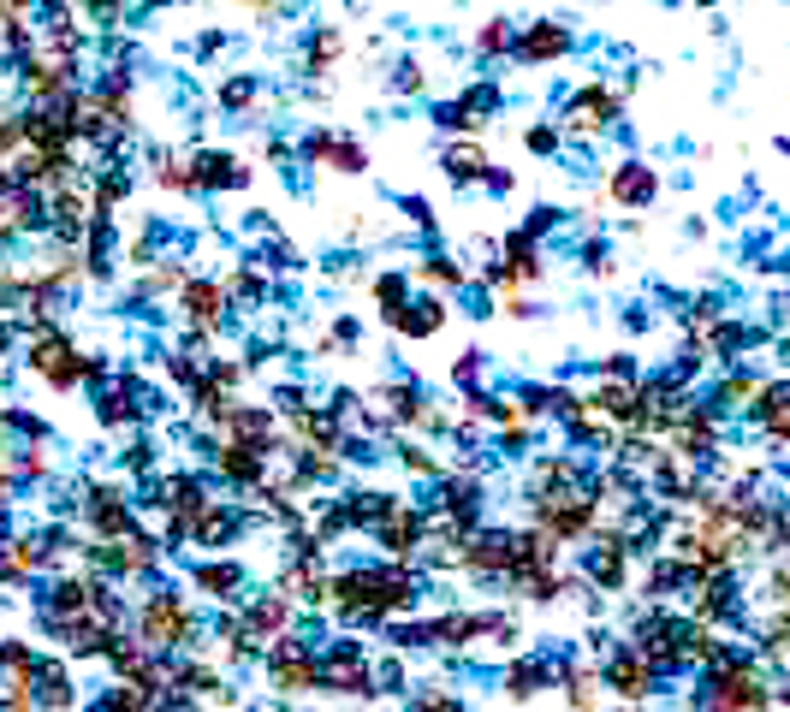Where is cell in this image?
I'll return each instance as SVG.
<instances>
[{
    "label": "cell",
    "instance_id": "6da1fadb",
    "mask_svg": "<svg viewBox=\"0 0 790 712\" xmlns=\"http://www.w3.org/2000/svg\"><path fill=\"white\" fill-rule=\"evenodd\" d=\"M24 369L37 374L48 392H78V387H90V380H108V362H101V357H83L78 344L66 339V327H54V321L30 327Z\"/></svg>",
    "mask_w": 790,
    "mask_h": 712
},
{
    "label": "cell",
    "instance_id": "7a4b0ae2",
    "mask_svg": "<svg viewBox=\"0 0 790 712\" xmlns=\"http://www.w3.org/2000/svg\"><path fill=\"white\" fill-rule=\"evenodd\" d=\"M529 523L547 529L559 546H582L600 534V488H547L529 493Z\"/></svg>",
    "mask_w": 790,
    "mask_h": 712
},
{
    "label": "cell",
    "instance_id": "3957f363",
    "mask_svg": "<svg viewBox=\"0 0 790 712\" xmlns=\"http://www.w3.org/2000/svg\"><path fill=\"white\" fill-rule=\"evenodd\" d=\"M137 641H143L149 653H179L184 641L197 635V612H191V600L173 594V588H161V594H143L137 600Z\"/></svg>",
    "mask_w": 790,
    "mask_h": 712
},
{
    "label": "cell",
    "instance_id": "277c9868",
    "mask_svg": "<svg viewBox=\"0 0 790 712\" xmlns=\"http://www.w3.org/2000/svg\"><path fill=\"white\" fill-rule=\"evenodd\" d=\"M268 683L280 701L316 694L321 689V648H309L303 635H273L268 641Z\"/></svg>",
    "mask_w": 790,
    "mask_h": 712
},
{
    "label": "cell",
    "instance_id": "5b68a950",
    "mask_svg": "<svg viewBox=\"0 0 790 712\" xmlns=\"http://www.w3.org/2000/svg\"><path fill=\"white\" fill-rule=\"evenodd\" d=\"M701 706H731V712H749V706H772V689L767 676L749 665V659H713L708 665V683H701Z\"/></svg>",
    "mask_w": 790,
    "mask_h": 712
},
{
    "label": "cell",
    "instance_id": "8992f818",
    "mask_svg": "<svg viewBox=\"0 0 790 712\" xmlns=\"http://www.w3.org/2000/svg\"><path fill=\"white\" fill-rule=\"evenodd\" d=\"M321 689L328 694H346V701H374V659L363 641H333L328 653H321Z\"/></svg>",
    "mask_w": 790,
    "mask_h": 712
},
{
    "label": "cell",
    "instance_id": "52a82bcc",
    "mask_svg": "<svg viewBox=\"0 0 790 712\" xmlns=\"http://www.w3.org/2000/svg\"><path fill=\"white\" fill-rule=\"evenodd\" d=\"M600 676H607V694H618V701H648V694L660 689V665L637 648V641H630V648H607Z\"/></svg>",
    "mask_w": 790,
    "mask_h": 712
},
{
    "label": "cell",
    "instance_id": "ba28073f",
    "mask_svg": "<svg viewBox=\"0 0 790 712\" xmlns=\"http://www.w3.org/2000/svg\"><path fill=\"white\" fill-rule=\"evenodd\" d=\"M618 113H624V96H618L612 83H582V90L564 101L559 126H564V137H600Z\"/></svg>",
    "mask_w": 790,
    "mask_h": 712
},
{
    "label": "cell",
    "instance_id": "9c48e42d",
    "mask_svg": "<svg viewBox=\"0 0 790 712\" xmlns=\"http://www.w3.org/2000/svg\"><path fill=\"white\" fill-rule=\"evenodd\" d=\"M48 635L60 641V653H66V659H108V648L119 641V623H108L101 612H83V618L48 623Z\"/></svg>",
    "mask_w": 790,
    "mask_h": 712
},
{
    "label": "cell",
    "instance_id": "30bf717a",
    "mask_svg": "<svg viewBox=\"0 0 790 712\" xmlns=\"http://www.w3.org/2000/svg\"><path fill=\"white\" fill-rule=\"evenodd\" d=\"M83 523H90V541H119V534L137 529V511L119 488H90L83 493Z\"/></svg>",
    "mask_w": 790,
    "mask_h": 712
},
{
    "label": "cell",
    "instance_id": "8fae6325",
    "mask_svg": "<svg viewBox=\"0 0 790 712\" xmlns=\"http://www.w3.org/2000/svg\"><path fill=\"white\" fill-rule=\"evenodd\" d=\"M227 280H191L184 273V285H179V309H184V321L197 327V333H209L214 339V327L227 321Z\"/></svg>",
    "mask_w": 790,
    "mask_h": 712
},
{
    "label": "cell",
    "instance_id": "7c38bea8",
    "mask_svg": "<svg viewBox=\"0 0 790 712\" xmlns=\"http://www.w3.org/2000/svg\"><path fill=\"white\" fill-rule=\"evenodd\" d=\"M374 541H381L392 559H410V552H422L428 546V517L410 505V499H399L381 523H374Z\"/></svg>",
    "mask_w": 790,
    "mask_h": 712
},
{
    "label": "cell",
    "instance_id": "4fadbf2b",
    "mask_svg": "<svg viewBox=\"0 0 790 712\" xmlns=\"http://www.w3.org/2000/svg\"><path fill=\"white\" fill-rule=\"evenodd\" d=\"M214 469L232 481V488H268V445H250V440H220L214 445Z\"/></svg>",
    "mask_w": 790,
    "mask_h": 712
},
{
    "label": "cell",
    "instance_id": "5bb4252c",
    "mask_svg": "<svg viewBox=\"0 0 790 712\" xmlns=\"http://www.w3.org/2000/svg\"><path fill=\"white\" fill-rule=\"evenodd\" d=\"M458 570H470V576H511V534L506 529H482V534H463V559Z\"/></svg>",
    "mask_w": 790,
    "mask_h": 712
},
{
    "label": "cell",
    "instance_id": "9a60e30c",
    "mask_svg": "<svg viewBox=\"0 0 790 712\" xmlns=\"http://www.w3.org/2000/svg\"><path fill=\"white\" fill-rule=\"evenodd\" d=\"M273 588H280L291 605H321V594H328V564H321V552H291V564L273 576Z\"/></svg>",
    "mask_w": 790,
    "mask_h": 712
},
{
    "label": "cell",
    "instance_id": "2e32d148",
    "mask_svg": "<svg viewBox=\"0 0 790 712\" xmlns=\"http://www.w3.org/2000/svg\"><path fill=\"white\" fill-rule=\"evenodd\" d=\"M529 280H541V250L529 232H518L500 244V268H488V285H500V298H506V291H518Z\"/></svg>",
    "mask_w": 790,
    "mask_h": 712
},
{
    "label": "cell",
    "instance_id": "e0dca14e",
    "mask_svg": "<svg viewBox=\"0 0 790 712\" xmlns=\"http://www.w3.org/2000/svg\"><path fill=\"white\" fill-rule=\"evenodd\" d=\"M108 588V576H60L54 588L42 594V618L48 623H66V618H83L96 605V594Z\"/></svg>",
    "mask_w": 790,
    "mask_h": 712
},
{
    "label": "cell",
    "instance_id": "ac0fdd59",
    "mask_svg": "<svg viewBox=\"0 0 790 712\" xmlns=\"http://www.w3.org/2000/svg\"><path fill=\"white\" fill-rule=\"evenodd\" d=\"M149 505H161L167 517H179L184 529L197 523V511L209 505V481L202 475H167V481H154V499Z\"/></svg>",
    "mask_w": 790,
    "mask_h": 712
},
{
    "label": "cell",
    "instance_id": "d6986e66",
    "mask_svg": "<svg viewBox=\"0 0 790 712\" xmlns=\"http://www.w3.org/2000/svg\"><path fill=\"white\" fill-rule=\"evenodd\" d=\"M607 197H612L618 208H648V202L660 197V172L642 167V161H618V167L607 172Z\"/></svg>",
    "mask_w": 790,
    "mask_h": 712
},
{
    "label": "cell",
    "instance_id": "ffe728a7",
    "mask_svg": "<svg viewBox=\"0 0 790 712\" xmlns=\"http://www.w3.org/2000/svg\"><path fill=\"white\" fill-rule=\"evenodd\" d=\"M303 161L309 167H333V172H363L369 167V149L357 143V137H328V131H316L303 143Z\"/></svg>",
    "mask_w": 790,
    "mask_h": 712
},
{
    "label": "cell",
    "instance_id": "44dd1931",
    "mask_svg": "<svg viewBox=\"0 0 790 712\" xmlns=\"http://www.w3.org/2000/svg\"><path fill=\"white\" fill-rule=\"evenodd\" d=\"M511 54H518L523 66H553V60H564V54H571V30H564V24H553V19H541V24H529V30H523Z\"/></svg>",
    "mask_w": 790,
    "mask_h": 712
},
{
    "label": "cell",
    "instance_id": "7402d4cb",
    "mask_svg": "<svg viewBox=\"0 0 790 712\" xmlns=\"http://www.w3.org/2000/svg\"><path fill=\"white\" fill-rule=\"evenodd\" d=\"M191 161H197V190H244L250 184V167L227 149H202Z\"/></svg>",
    "mask_w": 790,
    "mask_h": 712
},
{
    "label": "cell",
    "instance_id": "603a6c76",
    "mask_svg": "<svg viewBox=\"0 0 790 712\" xmlns=\"http://www.w3.org/2000/svg\"><path fill=\"white\" fill-rule=\"evenodd\" d=\"M42 564H48V546H42V541H30V534H12V541H0V582H7V588L30 582Z\"/></svg>",
    "mask_w": 790,
    "mask_h": 712
},
{
    "label": "cell",
    "instance_id": "cb8c5ba5",
    "mask_svg": "<svg viewBox=\"0 0 790 712\" xmlns=\"http://www.w3.org/2000/svg\"><path fill=\"white\" fill-rule=\"evenodd\" d=\"M238 623H244V635H250V641H273V635H286V623H291V600L280 594V588H273V594L250 600Z\"/></svg>",
    "mask_w": 790,
    "mask_h": 712
},
{
    "label": "cell",
    "instance_id": "d4e9b609",
    "mask_svg": "<svg viewBox=\"0 0 790 712\" xmlns=\"http://www.w3.org/2000/svg\"><path fill=\"white\" fill-rule=\"evenodd\" d=\"M387 327H392V333H399V339H434L440 333V327H446V303L440 298H410L404 309H392V315H387Z\"/></svg>",
    "mask_w": 790,
    "mask_h": 712
},
{
    "label": "cell",
    "instance_id": "484cf974",
    "mask_svg": "<svg viewBox=\"0 0 790 712\" xmlns=\"http://www.w3.org/2000/svg\"><path fill=\"white\" fill-rule=\"evenodd\" d=\"M238 529H244V517L232 505H220V499H209L191 523V546H227V541H238Z\"/></svg>",
    "mask_w": 790,
    "mask_h": 712
},
{
    "label": "cell",
    "instance_id": "4316f807",
    "mask_svg": "<svg viewBox=\"0 0 790 712\" xmlns=\"http://www.w3.org/2000/svg\"><path fill=\"white\" fill-rule=\"evenodd\" d=\"M227 433H232V440H250V445H268V451H273L280 415L262 410V404H232V410H227Z\"/></svg>",
    "mask_w": 790,
    "mask_h": 712
},
{
    "label": "cell",
    "instance_id": "83f0119b",
    "mask_svg": "<svg viewBox=\"0 0 790 712\" xmlns=\"http://www.w3.org/2000/svg\"><path fill=\"white\" fill-rule=\"evenodd\" d=\"M191 588H197V594H209V600H232L238 588H244V570H238L232 559H209V564L191 570Z\"/></svg>",
    "mask_w": 790,
    "mask_h": 712
},
{
    "label": "cell",
    "instance_id": "f1b7e54d",
    "mask_svg": "<svg viewBox=\"0 0 790 712\" xmlns=\"http://www.w3.org/2000/svg\"><path fill=\"white\" fill-rule=\"evenodd\" d=\"M440 167H446V179H452V184H482L493 161H488L482 143H452L440 154Z\"/></svg>",
    "mask_w": 790,
    "mask_h": 712
},
{
    "label": "cell",
    "instance_id": "f546056e",
    "mask_svg": "<svg viewBox=\"0 0 790 712\" xmlns=\"http://www.w3.org/2000/svg\"><path fill=\"white\" fill-rule=\"evenodd\" d=\"M553 683L564 689V701H571V706H600V701H612V694H607V676H600V671H582V665L553 671Z\"/></svg>",
    "mask_w": 790,
    "mask_h": 712
},
{
    "label": "cell",
    "instance_id": "4dcf8cb0",
    "mask_svg": "<svg viewBox=\"0 0 790 712\" xmlns=\"http://www.w3.org/2000/svg\"><path fill=\"white\" fill-rule=\"evenodd\" d=\"M582 481V463L577 458H559V451H547V458L529 463V493H547V488H577Z\"/></svg>",
    "mask_w": 790,
    "mask_h": 712
},
{
    "label": "cell",
    "instance_id": "1f68e13d",
    "mask_svg": "<svg viewBox=\"0 0 790 712\" xmlns=\"http://www.w3.org/2000/svg\"><path fill=\"white\" fill-rule=\"evenodd\" d=\"M37 706H78V689H72L66 659H42V671H37Z\"/></svg>",
    "mask_w": 790,
    "mask_h": 712
},
{
    "label": "cell",
    "instance_id": "d6a6232c",
    "mask_svg": "<svg viewBox=\"0 0 790 712\" xmlns=\"http://www.w3.org/2000/svg\"><path fill=\"white\" fill-rule=\"evenodd\" d=\"M500 689H506V701H536L541 689H553V671H547L541 659H523V665H511L500 676Z\"/></svg>",
    "mask_w": 790,
    "mask_h": 712
},
{
    "label": "cell",
    "instance_id": "836d02e7",
    "mask_svg": "<svg viewBox=\"0 0 790 712\" xmlns=\"http://www.w3.org/2000/svg\"><path fill=\"white\" fill-rule=\"evenodd\" d=\"M149 161H154V184H161V190H197V161H191V154L154 149Z\"/></svg>",
    "mask_w": 790,
    "mask_h": 712
},
{
    "label": "cell",
    "instance_id": "e575fe53",
    "mask_svg": "<svg viewBox=\"0 0 790 712\" xmlns=\"http://www.w3.org/2000/svg\"><path fill=\"white\" fill-rule=\"evenodd\" d=\"M346 54V37H339L333 24H321L316 37H309V48H303V78H328V66Z\"/></svg>",
    "mask_w": 790,
    "mask_h": 712
},
{
    "label": "cell",
    "instance_id": "d590c367",
    "mask_svg": "<svg viewBox=\"0 0 790 712\" xmlns=\"http://www.w3.org/2000/svg\"><path fill=\"white\" fill-rule=\"evenodd\" d=\"M96 415H101V428H131V422H137V392H131V380H119L113 392H101Z\"/></svg>",
    "mask_w": 790,
    "mask_h": 712
},
{
    "label": "cell",
    "instance_id": "8d00e7d4",
    "mask_svg": "<svg viewBox=\"0 0 790 712\" xmlns=\"http://www.w3.org/2000/svg\"><path fill=\"white\" fill-rule=\"evenodd\" d=\"M446 511L470 529L476 517H482V481H446Z\"/></svg>",
    "mask_w": 790,
    "mask_h": 712
},
{
    "label": "cell",
    "instance_id": "74e56055",
    "mask_svg": "<svg viewBox=\"0 0 790 712\" xmlns=\"http://www.w3.org/2000/svg\"><path fill=\"white\" fill-rule=\"evenodd\" d=\"M434 126H446V131H470V137H476V131L488 126V113L476 108L470 96H458V101H446V108L434 113Z\"/></svg>",
    "mask_w": 790,
    "mask_h": 712
},
{
    "label": "cell",
    "instance_id": "f35d334b",
    "mask_svg": "<svg viewBox=\"0 0 790 712\" xmlns=\"http://www.w3.org/2000/svg\"><path fill=\"white\" fill-rule=\"evenodd\" d=\"M417 285H428V291H458V285H463V268L452 262V255H428V262L417 268Z\"/></svg>",
    "mask_w": 790,
    "mask_h": 712
},
{
    "label": "cell",
    "instance_id": "ab89813d",
    "mask_svg": "<svg viewBox=\"0 0 790 712\" xmlns=\"http://www.w3.org/2000/svg\"><path fill=\"white\" fill-rule=\"evenodd\" d=\"M518 48V30H511L506 19H488L482 30H476V54L482 60H500V54H511Z\"/></svg>",
    "mask_w": 790,
    "mask_h": 712
},
{
    "label": "cell",
    "instance_id": "60d3db41",
    "mask_svg": "<svg viewBox=\"0 0 790 712\" xmlns=\"http://www.w3.org/2000/svg\"><path fill=\"white\" fill-rule=\"evenodd\" d=\"M374 309H381V315H392V309H404L410 303V280L404 273H374Z\"/></svg>",
    "mask_w": 790,
    "mask_h": 712
},
{
    "label": "cell",
    "instance_id": "b9f144b4",
    "mask_svg": "<svg viewBox=\"0 0 790 712\" xmlns=\"http://www.w3.org/2000/svg\"><path fill=\"white\" fill-rule=\"evenodd\" d=\"M126 190H131V172L126 167L101 172V179H96V208H108V214H113V208L126 202Z\"/></svg>",
    "mask_w": 790,
    "mask_h": 712
},
{
    "label": "cell",
    "instance_id": "7bdbcfd3",
    "mask_svg": "<svg viewBox=\"0 0 790 712\" xmlns=\"http://www.w3.org/2000/svg\"><path fill=\"white\" fill-rule=\"evenodd\" d=\"M754 392H761V380H754V374H731V380H719V410L754 404Z\"/></svg>",
    "mask_w": 790,
    "mask_h": 712
},
{
    "label": "cell",
    "instance_id": "ee69618b",
    "mask_svg": "<svg viewBox=\"0 0 790 712\" xmlns=\"http://www.w3.org/2000/svg\"><path fill=\"white\" fill-rule=\"evenodd\" d=\"M37 665H42V653L30 641H19V635L0 641V671H37Z\"/></svg>",
    "mask_w": 790,
    "mask_h": 712
},
{
    "label": "cell",
    "instance_id": "f6af8a7d",
    "mask_svg": "<svg viewBox=\"0 0 790 712\" xmlns=\"http://www.w3.org/2000/svg\"><path fill=\"white\" fill-rule=\"evenodd\" d=\"M227 291H232V298H244V303H262L268 298V280L256 268H232L227 273Z\"/></svg>",
    "mask_w": 790,
    "mask_h": 712
},
{
    "label": "cell",
    "instance_id": "bcb514c9",
    "mask_svg": "<svg viewBox=\"0 0 790 712\" xmlns=\"http://www.w3.org/2000/svg\"><path fill=\"white\" fill-rule=\"evenodd\" d=\"M482 374H488V362H482V351H463V357L452 362V380H458V387H463V392H470V387H482Z\"/></svg>",
    "mask_w": 790,
    "mask_h": 712
},
{
    "label": "cell",
    "instance_id": "7dc6e473",
    "mask_svg": "<svg viewBox=\"0 0 790 712\" xmlns=\"http://www.w3.org/2000/svg\"><path fill=\"white\" fill-rule=\"evenodd\" d=\"M523 143H529V154H553L564 143V126H559V119H553V126H529Z\"/></svg>",
    "mask_w": 790,
    "mask_h": 712
},
{
    "label": "cell",
    "instance_id": "c3c4849f",
    "mask_svg": "<svg viewBox=\"0 0 790 712\" xmlns=\"http://www.w3.org/2000/svg\"><path fill=\"white\" fill-rule=\"evenodd\" d=\"M404 469H410V475H446V463L434 458V451H422V445H404Z\"/></svg>",
    "mask_w": 790,
    "mask_h": 712
},
{
    "label": "cell",
    "instance_id": "681fc988",
    "mask_svg": "<svg viewBox=\"0 0 790 712\" xmlns=\"http://www.w3.org/2000/svg\"><path fill=\"white\" fill-rule=\"evenodd\" d=\"M220 101H227V108H250V101H256V78H227V83H220Z\"/></svg>",
    "mask_w": 790,
    "mask_h": 712
},
{
    "label": "cell",
    "instance_id": "f907efd6",
    "mask_svg": "<svg viewBox=\"0 0 790 712\" xmlns=\"http://www.w3.org/2000/svg\"><path fill=\"white\" fill-rule=\"evenodd\" d=\"M19 475H24V481H42V475H48V451H42V440H37V445H24Z\"/></svg>",
    "mask_w": 790,
    "mask_h": 712
},
{
    "label": "cell",
    "instance_id": "816d5d0a",
    "mask_svg": "<svg viewBox=\"0 0 790 712\" xmlns=\"http://www.w3.org/2000/svg\"><path fill=\"white\" fill-rule=\"evenodd\" d=\"M126 469L149 475V469H154V445H149V440H131V445H126Z\"/></svg>",
    "mask_w": 790,
    "mask_h": 712
},
{
    "label": "cell",
    "instance_id": "f5cc1de1",
    "mask_svg": "<svg viewBox=\"0 0 790 712\" xmlns=\"http://www.w3.org/2000/svg\"><path fill=\"white\" fill-rule=\"evenodd\" d=\"M209 380H214V387H238V380H244V362H214V369H209Z\"/></svg>",
    "mask_w": 790,
    "mask_h": 712
},
{
    "label": "cell",
    "instance_id": "db71d44e",
    "mask_svg": "<svg viewBox=\"0 0 790 712\" xmlns=\"http://www.w3.org/2000/svg\"><path fill=\"white\" fill-rule=\"evenodd\" d=\"M559 225V208H536V214H529V238H547Z\"/></svg>",
    "mask_w": 790,
    "mask_h": 712
},
{
    "label": "cell",
    "instance_id": "11a10c76",
    "mask_svg": "<svg viewBox=\"0 0 790 712\" xmlns=\"http://www.w3.org/2000/svg\"><path fill=\"white\" fill-rule=\"evenodd\" d=\"M392 83H399L404 96H410V90H422V66H417V60H404V66H399V78H392Z\"/></svg>",
    "mask_w": 790,
    "mask_h": 712
},
{
    "label": "cell",
    "instance_id": "9f6ffc18",
    "mask_svg": "<svg viewBox=\"0 0 790 712\" xmlns=\"http://www.w3.org/2000/svg\"><path fill=\"white\" fill-rule=\"evenodd\" d=\"M506 451H511V458H523V451H529V428H506V440H500Z\"/></svg>",
    "mask_w": 790,
    "mask_h": 712
},
{
    "label": "cell",
    "instance_id": "6f0895ef",
    "mask_svg": "<svg viewBox=\"0 0 790 712\" xmlns=\"http://www.w3.org/2000/svg\"><path fill=\"white\" fill-rule=\"evenodd\" d=\"M488 190H493V197H506V190H511V172L506 167H488V179H482Z\"/></svg>",
    "mask_w": 790,
    "mask_h": 712
},
{
    "label": "cell",
    "instance_id": "680465c9",
    "mask_svg": "<svg viewBox=\"0 0 790 712\" xmlns=\"http://www.w3.org/2000/svg\"><path fill=\"white\" fill-rule=\"evenodd\" d=\"M404 214H410V220H422V225H434V208L417 202V197H404Z\"/></svg>",
    "mask_w": 790,
    "mask_h": 712
},
{
    "label": "cell",
    "instance_id": "91938a15",
    "mask_svg": "<svg viewBox=\"0 0 790 712\" xmlns=\"http://www.w3.org/2000/svg\"><path fill=\"white\" fill-rule=\"evenodd\" d=\"M607 374H618V380H637V362H630V357H612V362H607Z\"/></svg>",
    "mask_w": 790,
    "mask_h": 712
},
{
    "label": "cell",
    "instance_id": "94428289",
    "mask_svg": "<svg viewBox=\"0 0 790 712\" xmlns=\"http://www.w3.org/2000/svg\"><path fill=\"white\" fill-rule=\"evenodd\" d=\"M12 339H19V327H12V321H0V357L12 351Z\"/></svg>",
    "mask_w": 790,
    "mask_h": 712
},
{
    "label": "cell",
    "instance_id": "6125c7cd",
    "mask_svg": "<svg viewBox=\"0 0 790 712\" xmlns=\"http://www.w3.org/2000/svg\"><path fill=\"white\" fill-rule=\"evenodd\" d=\"M784 344H790V315H784Z\"/></svg>",
    "mask_w": 790,
    "mask_h": 712
},
{
    "label": "cell",
    "instance_id": "be15d7a7",
    "mask_svg": "<svg viewBox=\"0 0 790 712\" xmlns=\"http://www.w3.org/2000/svg\"><path fill=\"white\" fill-rule=\"evenodd\" d=\"M696 7H719V0H696Z\"/></svg>",
    "mask_w": 790,
    "mask_h": 712
}]
</instances>
